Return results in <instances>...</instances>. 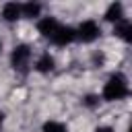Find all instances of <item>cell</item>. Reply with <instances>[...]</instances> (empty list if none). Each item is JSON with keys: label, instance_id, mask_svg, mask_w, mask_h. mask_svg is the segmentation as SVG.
Listing matches in <instances>:
<instances>
[{"label": "cell", "instance_id": "cell-1", "mask_svg": "<svg viewBox=\"0 0 132 132\" xmlns=\"http://www.w3.org/2000/svg\"><path fill=\"white\" fill-rule=\"evenodd\" d=\"M101 95H103L105 101H120V99L128 97V95H130V89H128L126 76L120 74V72L111 74V76L107 78V82L103 85V93H101Z\"/></svg>", "mask_w": 132, "mask_h": 132}, {"label": "cell", "instance_id": "cell-2", "mask_svg": "<svg viewBox=\"0 0 132 132\" xmlns=\"http://www.w3.org/2000/svg\"><path fill=\"white\" fill-rule=\"evenodd\" d=\"M29 62H31V47L25 45V43L16 45V47L12 50V54H10V66H12L16 72H27Z\"/></svg>", "mask_w": 132, "mask_h": 132}, {"label": "cell", "instance_id": "cell-3", "mask_svg": "<svg viewBox=\"0 0 132 132\" xmlns=\"http://www.w3.org/2000/svg\"><path fill=\"white\" fill-rule=\"evenodd\" d=\"M101 35V29L95 21H82L78 27H76V39L85 41V43H91L95 41L97 37Z\"/></svg>", "mask_w": 132, "mask_h": 132}, {"label": "cell", "instance_id": "cell-4", "mask_svg": "<svg viewBox=\"0 0 132 132\" xmlns=\"http://www.w3.org/2000/svg\"><path fill=\"white\" fill-rule=\"evenodd\" d=\"M58 29H60V23H58V19L56 16H43L39 23H37V31L45 37V39H54V35L58 33Z\"/></svg>", "mask_w": 132, "mask_h": 132}, {"label": "cell", "instance_id": "cell-5", "mask_svg": "<svg viewBox=\"0 0 132 132\" xmlns=\"http://www.w3.org/2000/svg\"><path fill=\"white\" fill-rule=\"evenodd\" d=\"M76 39V29H72V27H68V25H60V29H58V33L54 35V43L56 45H68V43H72Z\"/></svg>", "mask_w": 132, "mask_h": 132}, {"label": "cell", "instance_id": "cell-6", "mask_svg": "<svg viewBox=\"0 0 132 132\" xmlns=\"http://www.w3.org/2000/svg\"><path fill=\"white\" fill-rule=\"evenodd\" d=\"M21 16H23L21 4H16V2H6V4L2 6V19H4V21L14 23V21H19Z\"/></svg>", "mask_w": 132, "mask_h": 132}, {"label": "cell", "instance_id": "cell-7", "mask_svg": "<svg viewBox=\"0 0 132 132\" xmlns=\"http://www.w3.org/2000/svg\"><path fill=\"white\" fill-rule=\"evenodd\" d=\"M105 21H109V23H122L124 21V6L120 4V2H113V4H109L107 6V10H105Z\"/></svg>", "mask_w": 132, "mask_h": 132}, {"label": "cell", "instance_id": "cell-8", "mask_svg": "<svg viewBox=\"0 0 132 132\" xmlns=\"http://www.w3.org/2000/svg\"><path fill=\"white\" fill-rule=\"evenodd\" d=\"M54 58L47 54V52H43L39 58H37V62H35V70L37 72H41V74H47V72H52L54 70Z\"/></svg>", "mask_w": 132, "mask_h": 132}, {"label": "cell", "instance_id": "cell-9", "mask_svg": "<svg viewBox=\"0 0 132 132\" xmlns=\"http://www.w3.org/2000/svg\"><path fill=\"white\" fill-rule=\"evenodd\" d=\"M113 33H116L120 39H124L126 43L132 45V23H126V21L118 23V25L113 27Z\"/></svg>", "mask_w": 132, "mask_h": 132}, {"label": "cell", "instance_id": "cell-10", "mask_svg": "<svg viewBox=\"0 0 132 132\" xmlns=\"http://www.w3.org/2000/svg\"><path fill=\"white\" fill-rule=\"evenodd\" d=\"M21 12H23V16H29V19L39 16L41 4H39V2H25V4H21Z\"/></svg>", "mask_w": 132, "mask_h": 132}, {"label": "cell", "instance_id": "cell-11", "mask_svg": "<svg viewBox=\"0 0 132 132\" xmlns=\"http://www.w3.org/2000/svg\"><path fill=\"white\" fill-rule=\"evenodd\" d=\"M41 132H68V130H66V126H64L62 122H56V120H50V122H45V124H43V128H41Z\"/></svg>", "mask_w": 132, "mask_h": 132}, {"label": "cell", "instance_id": "cell-12", "mask_svg": "<svg viewBox=\"0 0 132 132\" xmlns=\"http://www.w3.org/2000/svg\"><path fill=\"white\" fill-rule=\"evenodd\" d=\"M85 103H87L89 107H93V105L97 103V97H95V95H87V97H85Z\"/></svg>", "mask_w": 132, "mask_h": 132}, {"label": "cell", "instance_id": "cell-13", "mask_svg": "<svg viewBox=\"0 0 132 132\" xmlns=\"http://www.w3.org/2000/svg\"><path fill=\"white\" fill-rule=\"evenodd\" d=\"M95 132H113V128H109V126H99V128H95Z\"/></svg>", "mask_w": 132, "mask_h": 132}, {"label": "cell", "instance_id": "cell-14", "mask_svg": "<svg viewBox=\"0 0 132 132\" xmlns=\"http://www.w3.org/2000/svg\"><path fill=\"white\" fill-rule=\"evenodd\" d=\"M128 132H132V124H130V128H128Z\"/></svg>", "mask_w": 132, "mask_h": 132}, {"label": "cell", "instance_id": "cell-15", "mask_svg": "<svg viewBox=\"0 0 132 132\" xmlns=\"http://www.w3.org/2000/svg\"><path fill=\"white\" fill-rule=\"evenodd\" d=\"M0 124H2V111H0Z\"/></svg>", "mask_w": 132, "mask_h": 132}, {"label": "cell", "instance_id": "cell-16", "mask_svg": "<svg viewBox=\"0 0 132 132\" xmlns=\"http://www.w3.org/2000/svg\"><path fill=\"white\" fill-rule=\"evenodd\" d=\"M0 54H2V43H0Z\"/></svg>", "mask_w": 132, "mask_h": 132}]
</instances>
